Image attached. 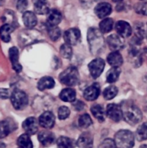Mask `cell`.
Wrapping results in <instances>:
<instances>
[{"instance_id":"obj_17","label":"cell","mask_w":147,"mask_h":148,"mask_svg":"<svg viewBox=\"0 0 147 148\" xmlns=\"http://www.w3.org/2000/svg\"><path fill=\"white\" fill-rule=\"evenodd\" d=\"M38 140L44 147H49L54 142L55 136L50 132L43 131L38 134Z\"/></svg>"},{"instance_id":"obj_9","label":"cell","mask_w":147,"mask_h":148,"mask_svg":"<svg viewBox=\"0 0 147 148\" xmlns=\"http://www.w3.org/2000/svg\"><path fill=\"white\" fill-rule=\"evenodd\" d=\"M107 42L109 46V48L112 51H118L124 47V40L122 37L119 35L112 34L110 35L107 38Z\"/></svg>"},{"instance_id":"obj_22","label":"cell","mask_w":147,"mask_h":148,"mask_svg":"<svg viewBox=\"0 0 147 148\" xmlns=\"http://www.w3.org/2000/svg\"><path fill=\"white\" fill-rule=\"evenodd\" d=\"M76 144L80 148H92L93 139L89 134H83L79 137Z\"/></svg>"},{"instance_id":"obj_37","label":"cell","mask_w":147,"mask_h":148,"mask_svg":"<svg viewBox=\"0 0 147 148\" xmlns=\"http://www.w3.org/2000/svg\"><path fill=\"white\" fill-rule=\"evenodd\" d=\"M135 12L138 14H141V15H147V2H142L137 3L134 7Z\"/></svg>"},{"instance_id":"obj_18","label":"cell","mask_w":147,"mask_h":148,"mask_svg":"<svg viewBox=\"0 0 147 148\" xmlns=\"http://www.w3.org/2000/svg\"><path fill=\"white\" fill-rule=\"evenodd\" d=\"M35 12L39 14H48L49 12L47 0H33Z\"/></svg>"},{"instance_id":"obj_4","label":"cell","mask_w":147,"mask_h":148,"mask_svg":"<svg viewBox=\"0 0 147 148\" xmlns=\"http://www.w3.org/2000/svg\"><path fill=\"white\" fill-rule=\"evenodd\" d=\"M122 114L125 121L131 125L138 124L142 119V113L141 110L135 105H130L122 110Z\"/></svg>"},{"instance_id":"obj_20","label":"cell","mask_w":147,"mask_h":148,"mask_svg":"<svg viewBox=\"0 0 147 148\" xmlns=\"http://www.w3.org/2000/svg\"><path fill=\"white\" fill-rule=\"evenodd\" d=\"M136 46L133 45L129 51V59L131 63L136 66H140L142 63V56L139 50L136 49Z\"/></svg>"},{"instance_id":"obj_21","label":"cell","mask_w":147,"mask_h":148,"mask_svg":"<svg viewBox=\"0 0 147 148\" xmlns=\"http://www.w3.org/2000/svg\"><path fill=\"white\" fill-rule=\"evenodd\" d=\"M107 60L110 65L117 67H119V66H120L123 62L122 55L118 51H112V53H110L107 57Z\"/></svg>"},{"instance_id":"obj_47","label":"cell","mask_w":147,"mask_h":148,"mask_svg":"<svg viewBox=\"0 0 147 148\" xmlns=\"http://www.w3.org/2000/svg\"><path fill=\"white\" fill-rule=\"evenodd\" d=\"M141 148H147V146L146 145H143Z\"/></svg>"},{"instance_id":"obj_46","label":"cell","mask_w":147,"mask_h":148,"mask_svg":"<svg viewBox=\"0 0 147 148\" xmlns=\"http://www.w3.org/2000/svg\"><path fill=\"white\" fill-rule=\"evenodd\" d=\"M144 52H145V53H146V54L147 55V48H146V49H144Z\"/></svg>"},{"instance_id":"obj_7","label":"cell","mask_w":147,"mask_h":148,"mask_svg":"<svg viewBox=\"0 0 147 148\" xmlns=\"http://www.w3.org/2000/svg\"><path fill=\"white\" fill-rule=\"evenodd\" d=\"M106 114L107 116L110 119L115 121V122L120 121L122 119V117H123L122 108L119 106L115 103H111L108 105V106H107Z\"/></svg>"},{"instance_id":"obj_12","label":"cell","mask_w":147,"mask_h":148,"mask_svg":"<svg viewBox=\"0 0 147 148\" xmlns=\"http://www.w3.org/2000/svg\"><path fill=\"white\" fill-rule=\"evenodd\" d=\"M115 30L121 37H129L132 34V28L128 23L125 21L117 22L115 24Z\"/></svg>"},{"instance_id":"obj_39","label":"cell","mask_w":147,"mask_h":148,"mask_svg":"<svg viewBox=\"0 0 147 148\" xmlns=\"http://www.w3.org/2000/svg\"><path fill=\"white\" fill-rule=\"evenodd\" d=\"M116 145L114 140L111 139H106L104 140L98 148H116Z\"/></svg>"},{"instance_id":"obj_23","label":"cell","mask_w":147,"mask_h":148,"mask_svg":"<svg viewBox=\"0 0 147 148\" xmlns=\"http://www.w3.org/2000/svg\"><path fill=\"white\" fill-rule=\"evenodd\" d=\"M12 123L10 120H4L0 121V139L6 137L14 130Z\"/></svg>"},{"instance_id":"obj_43","label":"cell","mask_w":147,"mask_h":148,"mask_svg":"<svg viewBox=\"0 0 147 148\" xmlns=\"http://www.w3.org/2000/svg\"><path fill=\"white\" fill-rule=\"evenodd\" d=\"M6 146H5V144L4 143H3L2 142L0 141V148H5Z\"/></svg>"},{"instance_id":"obj_3","label":"cell","mask_w":147,"mask_h":148,"mask_svg":"<svg viewBox=\"0 0 147 148\" xmlns=\"http://www.w3.org/2000/svg\"><path fill=\"white\" fill-rule=\"evenodd\" d=\"M59 79L62 84L67 86H74L79 81V75L77 69L74 66H70L61 72Z\"/></svg>"},{"instance_id":"obj_42","label":"cell","mask_w":147,"mask_h":148,"mask_svg":"<svg viewBox=\"0 0 147 148\" xmlns=\"http://www.w3.org/2000/svg\"><path fill=\"white\" fill-rule=\"evenodd\" d=\"M84 104L83 102H82V101H77V102H76L74 103V108L76 111H81L84 108Z\"/></svg>"},{"instance_id":"obj_16","label":"cell","mask_w":147,"mask_h":148,"mask_svg":"<svg viewBox=\"0 0 147 148\" xmlns=\"http://www.w3.org/2000/svg\"><path fill=\"white\" fill-rule=\"evenodd\" d=\"M61 20L62 15L59 10L55 9L49 10L47 16V23L48 26H56L61 23Z\"/></svg>"},{"instance_id":"obj_35","label":"cell","mask_w":147,"mask_h":148,"mask_svg":"<svg viewBox=\"0 0 147 148\" xmlns=\"http://www.w3.org/2000/svg\"><path fill=\"white\" fill-rule=\"evenodd\" d=\"M61 30L57 26H49L48 27V35L50 38L53 41H56L60 38Z\"/></svg>"},{"instance_id":"obj_2","label":"cell","mask_w":147,"mask_h":148,"mask_svg":"<svg viewBox=\"0 0 147 148\" xmlns=\"http://www.w3.org/2000/svg\"><path fill=\"white\" fill-rule=\"evenodd\" d=\"M114 141L118 148H133L134 136L129 130H120L115 134Z\"/></svg>"},{"instance_id":"obj_44","label":"cell","mask_w":147,"mask_h":148,"mask_svg":"<svg viewBox=\"0 0 147 148\" xmlns=\"http://www.w3.org/2000/svg\"><path fill=\"white\" fill-rule=\"evenodd\" d=\"M4 1H5V0H0V5H2V4H4Z\"/></svg>"},{"instance_id":"obj_15","label":"cell","mask_w":147,"mask_h":148,"mask_svg":"<svg viewBox=\"0 0 147 148\" xmlns=\"http://www.w3.org/2000/svg\"><path fill=\"white\" fill-rule=\"evenodd\" d=\"M112 12V7L109 3H99L95 8V12L99 18H104L109 15Z\"/></svg>"},{"instance_id":"obj_6","label":"cell","mask_w":147,"mask_h":148,"mask_svg":"<svg viewBox=\"0 0 147 148\" xmlns=\"http://www.w3.org/2000/svg\"><path fill=\"white\" fill-rule=\"evenodd\" d=\"M89 70L90 72V75L95 79L99 77L102 72H103V69L105 68V62L101 58H97V59L92 60L89 64Z\"/></svg>"},{"instance_id":"obj_8","label":"cell","mask_w":147,"mask_h":148,"mask_svg":"<svg viewBox=\"0 0 147 148\" xmlns=\"http://www.w3.org/2000/svg\"><path fill=\"white\" fill-rule=\"evenodd\" d=\"M63 38L66 43L70 46H74L77 44L80 40L81 33L79 29L70 28L65 32Z\"/></svg>"},{"instance_id":"obj_24","label":"cell","mask_w":147,"mask_h":148,"mask_svg":"<svg viewBox=\"0 0 147 148\" xmlns=\"http://www.w3.org/2000/svg\"><path fill=\"white\" fill-rule=\"evenodd\" d=\"M55 81L50 77H43L37 83V88L39 90H45L46 89H51L54 87Z\"/></svg>"},{"instance_id":"obj_14","label":"cell","mask_w":147,"mask_h":148,"mask_svg":"<svg viewBox=\"0 0 147 148\" xmlns=\"http://www.w3.org/2000/svg\"><path fill=\"white\" fill-rule=\"evenodd\" d=\"M100 89L97 84H93L88 87L84 92V98L89 101H95L99 97Z\"/></svg>"},{"instance_id":"obj_27","label":"cell","mask_w":147,"mask_h":148,"mask_svg":"<svg viewBox=\"0 0 147 148\" xmlns=\"http://www.w3.org/2000/svg\"><path fill=\"white\" fill-rule=\"evenodd\" d=\"M12 31V26L9 24L3 25L0 27V38L1 40L5 43L10 42V39H11L10 34H11Z\"/></svg>"},{"instance_id":"obj_5","label":"cell","mask_w":147,"mask_h":148,"mask_svg":"<svg viewBox=\"0 0 147 148\" xmlns=\"http://www.w3.org/2000/svg\"><path fill=\"white\" fill-rule=\"evenodd\" d=\"M11 102L15 109L22 110L28 104V97L23 91L16 90L11 95Z\"/></svg>"},{"instance_id":"obj_38","label":"cell","mask_w":147,"mask_h":148,"mask_svg":"<svg viewBox=\"0 0 147 148\" xmlns=\"http://www.w3.org/2000/svg\"><path fill=\"white\" fill-rule=\"evenodd\" d=\"M70 114V110L66 106H61L59 108L58 111V117L59 119L64 120L69 117Z\"/></svg>"},{"instance_id":"obj_31","label":"cell","mask_w":147,"mask_h":148,"mask_svg":"<svg viewBox=\"0 0 147 148\" xmlns=\"http://www.w3.org/2000/svg\"><path fill=\"white\" fill-rule=\"evenodd\" d=\"M113 20L111 18H105L99 23V30L102 33H107L111 31L113 27Z\"/></svg>"},{"instance_id":"obj_25","label":"cell","mask_w":147,"mask_h":148,"mask_svg":"<svg viewBox=\"0 0 147 148\" xmlns=\"http://www.w3.org/2000/svg\"><path fill=\"white\" fill-rule=\"evenodd\" d=\"M59 96L61 99L64 102L71 103L75 101L76 99V92L71 88H66L60 92Z\"/></svg>"},{"instance_id":"obj_30","label":"cell","mask_w":147,"mask_h":148,"mask_svg":"<svg viewBox=\"0 0 147 148\" xmlns=\"http://www.w3.org/2000/svg\"><path fill=\"white\" fill-rule=\"evenodd\" d=\"M57 148H74V143L71 139L66 137H60L57 140Z\"/></svg>"},{"instance_id":"obj_32","label":"cell","mask_w":147,"mask_h":148,"mask_svg":"<svg viewBox=\"0 0 147 148\" xmlns=\"http://www.w3.org/2000/svg\"><path fill=\"white\" fill-rule=\"evenodd\" d=\"M136 137L139 141L147 140V122L140 125L137 129Z\"/></svg>"},{"instance_id":"obj_19","label":"cell","mask_w":147,"mask_h":148,"mask_svg":"<svg viewBox=\"0 0 147 148\" xmlns=\"http://www.w3.org/2000/svg\"><path fill=\"white\" fill-rule=\"evenodd\" d=\"M22 20L27 28H33L37 25V17L34 12L30 11L24 12L22 15Z\"/></svg>"},{"instance_id":"obj_1","label":"cell","mask_w":147,"mask_h":148,"mask_svg":"<svg viewBox=\"0 0 147 148\" xmlns=\"http://www.w3.org/2000/svg\"><path fill=\"white\" fill-rule=\"evenodd\" d=\"M87 40L90 51L93 54L99 53L105 47L104 38L102 36V33L99 29L90 27L88 30Z\"/></svg>"},{"instance_id":"obj_33","label":"cell","mask_w":147,"mask_h":148,"mask_svg":"<svg viewBox=\"0 0 147 148\" xmlns=\"http://www.w3.org/2000/svg\"><path fill=\"white\" fill-rule=\"evenodd\" d=\"M118 88L115 86L108 87L103 91V96L105 100H112L118 94Z\"/></svg>"},{"instance_id":"obj_45","label":"cell","mask_w":147,"mask_h":148,"mask_svg":"<svg viewBox=\"0 0 147 148\" xmlns=\"http://www.w3.org/2000/svg\"><path fill=\"white\" fill-rule=\"evenodd\" d=\"M113 1H115V2H118V1H122V0H112Z\"/></svg>"},{"instance_id":"obj_34","label":"cell","mask_w":147,"mask_h":148,"mask_svg":"<svg viewBox=\"0 0 147 148\" xmlns=\"http://www.w3.org/2000/svg\"><path fill=\"white\" fill-rule=\"evenodd\" d=\"M92 121L90 116L87 114H84L81 116L79 119V125L82 128H87L89 126L92 125Z\"/></svg>"},{"instance_id":"obj_48","label":"cell","mask_w":147,"mask_h":148,"mask_svg":"<svg viewBox=\"0 0 147 148\" xmlns=\"http://www.w3.org/2000/svg\"><path fill=\"white\" fill-rule=\"evenodd\" d=\"M146 38H147V32L146 33Z\"/></svg>"},{"instance_id":"obj_28","label":"cell","mask_w":147,"mask_h":148,"mask_svg":"<svg viewBox=\"0 0 147 148\" xmlns=\"http://www.w3.org/2000/svg\"><path fill=\"white\" fill-rule=\"evenodd\" d=\"M91 112L92 115L99 121L102 122L105 121V111H104V108L100 105H94L91 108Z\"/></svg>"},{"instance_id":"obj_36","label":"cell","mask_w":147,"mask_h":148,"mask_svg":"<svg viewBox=\"0 0 147 148\" xmlns=\"http://www.w3.org/2000/svg\"><path fill=\"white\" fill-rule=\"evenodd\" d=\"M60 53L65 59H70L72 56V49L70 45L65 43L60 48Z\"/></svg>"},{"instance_id":"obj_49","label":"cell","mask_w":147,"mask_h":148,"mask_svg":"<svg viewBox=\"0 0 147 148\" xmlns=\"http://www.w3.org/2000/svg\"><path fill=\"white\" fill-rule=\"evenodd\" d=\"M141 1H144V0H141Z\"/></svg>"},{"instance_id":"obj_26","label":"cell","mask_w":147,"mask_h":148,"mask_svg":"<svg viewBox=\"0 0 147 148\" xmlns=\"http://www.w3.org/2000/svg\"><path fill=\"white\" fill-rule=\"evenodd\" d=\"M121 70L119 67L117 66H112L108 72H107L106 79L107 82L108 83H113L116 82L119 78L120 75Z\"/></svg>"},{"instance_id":"obj_13","label":"cell","mask_w":147,"mask_h":148,"mask_svg":"<svg viewBox=\"0 0 147 148\" xmlns=\"http://www.w3.org/2000/svg\"><path fill=\"white\" fill-rule=\"evenodd\" d=\"M9 56L12 62V68L16 72L19 73L22 71V67L19 62V51L16 47L10 48L9 50Z\"/></svg>"},{"instance_id":"obj_10","label":"cell","mask_w":147,"mask_h":148,"mask_svg":"<svg viewBox=\"0 0 147 148\" xmlns=\"http://www.w3.org/2000/svg\"><path fill=\"white\" fill-rule=\"evenodd\" d=\"M22 128L28 135H33L37 132L38 123L34 117H29L26 119L22 123Z\"/></svg>"},{"instance_id":"obj_40","label":"cell","mask_w":147,"mask_h":148,"mask_svg":"<svg viewBox=\"0 0 147 148\" xmlns=\"http://www.w3.org/2000/svg\"><path fill=\"white\" fill-rule=\"evenodd\" d=\"M27 0H17V8L20 12H24L27 9Z\"/></svg>"},{"instance_id":"obj_29","label":"cell","mask_w":147,"mask_h":148,"mask_svg":"<svg viewBox=\"0 0 147 148\" xmlns=\"http://www.w3.org/2000/svg\"><path fill=\"white\" fill-rule=\"evenodd\" d=\"M17 145L20 148H33V143L27 134H22L17 139Z\"/></svg>"},{"instance_id":"obj_11","label":"cell","mask_w":147,"mask_h":148,"mask_svg":"<svg viewBox=\"0 0 147 148\" xmlns=\"http://www.w3.org/2000/svg\"><path fill=\"white\" fill-rule=\"evenodd\" d=\"M55 116L53 113L46 111L39 117V124L46 129H50L54 126Z\"/></svg>"},{"instance_id":"obj_41","label":"cell","mask_w":147,"mask_h":148,"mask_svg":"<svg viewBox=\"0 0 147 148\" xmlns=\"http://www.w3.org/2000/svg\"><path fill=\"white\" fill-rule=\"evenodd\" d=\"M10 93L9 90L5 88H0V99H7L10 97Z\"/></svg>"}]
</instances>
